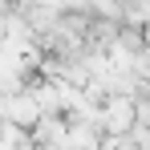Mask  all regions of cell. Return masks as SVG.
I'll return each instance as SVG.
<instances>
[{"label": "cell", "instance_id": "obj_1", "mask_svg": "<svg viewBox=\"0 0 150 150\" xmlns=\"http://www.w3.org/2000/svg\"><path fill=\"white\" fill-rule=\"evenodd\" d=\"M101 130L105 134H130L134 130V98H126V93H105L101 101Z\"/></svg>", "mask_w": 150, "mask_h": 150}]
</instances>
